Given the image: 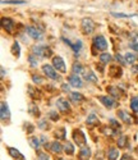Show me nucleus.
Listing matches in <instances>:
<instances>
[{"label": "nucleus", "instance_id": "49", "mask_svg": "<svg viewBox=\"0 0 138 160\" xmlns=\"http://www.w3.org/2000/svg\"><path fill=\"white\" fill-rule=\"evenodd\" d=\"M59 160H63V159H59Z\"/></svg>", "mask_w": 138, "mask_h": 160}, {"label": "nucleus", "instance_id": "6", "mask_svg": "<svg viewBox=\"0 0 138 160\" xmlns=\"http://www.w3.org/2000/svg\"><path fill=\"white\" fill-rule=\"evenodd\" d=\"M93 46L96 49H99V50H106L107 49V42H106V40L104 36H96L93 38Z\"/></svg>", "mask_w": 138, "mask_h": 160}, {"label": "nucleus", "instance_id": "15", "mask_svg": "<svg viewBox=\"0 0 138 160\" xmlns=\"http://www.w3.org/2000/svg\"><path fill=\"white\" fill-rule=\"evenodd\" d=\"M91 158V150L88 148H82V150L78 154V159L79 160H88Z\"/></svg>", "mask_w": 138, "mask_h": 160}, {"label": "nucleus", "instance_id": "8", "mask_svg": "<svg viewBox=\"0 0 138 160\" xmlns=\"http://www.w3.org/2000/svg\"><path fill=\"white\" fill-rule=\"evenodd\" d=\"M99 99L104 104V106H106V108H109V109H113V108L116 106V101L113 98H110V96H100Z\"/></svg>", "mask_w": 138, "mask_h": 160}, {"label": "nucleus", "instance_id": "34", "mask_svg": "<svg viewBox=\"0 0 138 160\" xmlns=\"http://www.w3.org/2000/svg\"><path fill=\"white\" fill-rule=\"evenodd\" d=\"M30 62H31V65L32 67H36L37 64H38V62H37V58H35V55H30Z\"/></svg>", "mask_w": 138, "mask_h": 160}, {"label": "nucleus", "instance_id": "21", "mask_svg": "<svg viewBox=\"0 0 138 160\" xmlns=\"http://www.w3.org/2000/svg\"><path fill=\"white\" fill-rule=\"evenodd\" d=\"M63 146H62V143H59L58 141H55V142H52L51 143V150L55 152V154H60L62 151H63Z\"/></svg>", "mask_w": 138, "mask_h": 160}, {"label": "nucleus", "instance_id": "25", "mask_svg": "<svg viewBox=\"0 0 138 160\" xmlns=\"http://www.w3.org/2000/svg\"><path fill=\"white\" fill-rule=\"evenodd\" d=\"M72 71L74 72V74L83 73V72H85V69H83V65L79 64V63H74V64H73V69H72Z\"/></svg>", "mask_w": 138, "mask_h": 160}, {"label": "nucleus", "instance_id": "12", "mask_svg": "<svg viewBox=\"0 0 138 160\" xmlns=\"http://www.w3.org/2000/svg\"><path fill=\"white\" fill-rule=\"evenodd\" d=\"M2 27L7 32H13V28H14V22H13L10 18H3L2 19Z\"/></svg>", "mask_w": 138, "mask_h": 160}, {"label": "nucleus", "instance_id": "38", "mask_svg": "<svg viewBox=\"0 0 138 160\" xmlns=\"http://www.w3.org/2000/svg\"><path fill=\"white\" fill-rule=\"evenodd\" d=\"M50 118H51V119H54V121H57V119H58L59 117L57 115V113H55V112H50Z\"/></svg>", "mask_w": 138, "mask_h": 160}, {"label": "nucleus", "instance_id": "37", "mask_svg": "<svg viewBox=\"0 0 138 160\" xmlns=\"http://www.w3.org/2000/svg\"><path fill=\"white\" fill-rule=\"evenodd\" d=\"M114 17H119V18H128V14H123V13H111Z\"/></svg>", "mask_w": 138, "mask_h": 160}, {"label": "nucleus", "instance_id": "42", "mask_svg": "<svg viewBox=\"0 0 138 160\" xmlns=\"http://www.w3.org/2000/svg\"><path fill=\"white\" fill-rule=\"evenodd\" d=\"M3 3H7V4H23L24 2H18V0L17 2H9V0H7V2H3Z\"/></svg>", "mask_w": 138, "mask_h": 160}, {"label": "nucleus", "instance_id": "35", "mask_svg": "<svg viewBox=\"0 0 138 160\" xmlns=\"http://www.w3.org/2000/svg\"><path fill=\"white\" fill-rule=\"evenodd\" d=\"M38 159L40 160H49V155L46 152H38Z\"/></svg>", "mask_w": 138, "mask_h": 160}, {"label": "nucleus", "instance_id": "32", "mask_svg": "<svg viewBox=\"0 0 138 160\" xmlns=\"http://www.w3.org/2000/svg\"><path fill=\"white\" fill-rule=\"evenodd\" d=\"M32 79H33L35 83H42L44 82V78H41L40 76H36V74L32 76Z\"/></svg>", "mask_w": 138, "mask_h": 160}, {"label": "nucleus", "instance_id": "45", "mask_svg": "<svg viewBox=\"0 0 138 160\" xmlns=\"http://www.w3.org/2000/svg\"><path fill=\"white\" fill-rule=\"evenodd\" d=\"M62 87H63V90H64L65 92H69V86H68V85H65V83H64Z\"/></svg>", "mask_w": 138, "mask_h": 160}, {"label": "nucleus", "instance_id": "16", "mask_svg": "<svg viewBox=\"0 0 138 160\" xmlns=\"http://www.w3.org/2000/svg\"><path fill=\"white\" fill-rule=\"evenodd\" d=\"M99 123H100V122H99V119H97V117H96L95 114H90L88 118H87V121H86V124H87L88 127L97 126Z\"/></svg>", "mask_w": 138, "mask_h": 160}, {"label": "nucleus", "instance_id": "7", "mask_svg": "<svg viewBox=\"0 0 138 160\" xmlns=\"http://www.w3.org/2000/svg\"><path fill=\"white\" fill-rule=\"evenodd\" d=\"M27 33L33 40H40L42 37V31H40L37 27H33V26H28V27H27Z\"/></svg>", "mask_w": 138, "mask_h": 160}, {"label": "nucleus", "instance_id": "17", "mask_svg": "<svg viewBox=\"0 0 138 160\" xmlns=\"http://www.w3.org/2000/svg\"><path fill=\"white\" fill-rule=\"evenodd\" d=\"M107 92L110 95H113V96H115V98H120L123 94H121V90L120 88H118V87H115V86H110V87H107Z\"/></svg>", "mask_w": 138, "mask_h": 160}, {"label": "nucleus", "instance_id": "28", "mask_svg": "<svg viewBox=\"0 0 138 160\" xmlns=\"http://www.w3.org/2000/svg\"><path fill=\"white\" fill-rule=\"evenodd\" d=\"M131 108H132L133 112L138 113V96H134V98L132 99V101H131Z\"/></svg>", "mask_w": 138, "mask_h": 160}, {"label": "nucleus", "instance_id": "9", "mask_svg": "<svg viewBox=\"0 0 138 160\" xmlns=\"http://www.w3.org/2000/svg\"><path fill=\"white\" fill-rule=\"evenodd\" d=\"M0 112H2V119L3 121H7V119L10 118V110H9V106L5 101H3L2 104H0Z\"/></svg>", "mask_w": 138, "mask_h": 160}, {"label": "nucleus", "instance_id": "41", "mask_svg": "<svg viewBox=\"0 0 138 160\" xmlns=\"http://www.w3.org/2000/svg\"><path fill=\"white\" fill-rule=\"evenodd\" d=\"M102 132H105V135H113V131L111 129H107V128H102Z\"/></svg>", "mask_w": 138, "mask_h": 160}, {"label": "nucleus", "instance_id": "29", "mask_svg": "<svg viewBox=\"0 0 138 160\" xmlns=\"http://www.w3.org/2000/svg\"><path fill=\"white\" fill-rule=\"evenodd\" d=\"M55 135V137L57 138H59V140H62V138H65V129L64 128H59L57 132L54 133Z\"/></svg>", "mask_w": 138, "mask_h": 160}, {"label": "nucleus", "instance_id": "44", "mask_svg": "<svg viewBox=\"0 0 138 160\" xmlns=\"http://www.w3.org/2000/svg\"><path fill=\"white\" fill-rule=\"evenodd\" d=\"M120 160H132V159H131V156H129V155H123Z\"/></svg>", "mask_w": 138, "mask_h": 160}, {"label": "nucleus", "instance_id": "40", "mask_svg": "<svg viewBox=\"0 0 138 160\" xmlns=\"http://www.w3.org/2000/svg\"><path fill=\"white\" fill-rule=\"evenodd\" d=\"M41 141H42V145L45 146V148L47 149L49 148V145H47V141H46V137L45 136H42V137H41Z\"/></svg>", "mask_w": 138, "mask_h": 160}, {"label": "nucleus", "instance_id": "4", "mask_svg": "<svg viewBox=\"0 0 138 160\" xmlns=\"http://www.w3.org/2000/svg\"><path fill=\"white\" fill-rule=\"evenodd\" d=\"M33 54L38 55V57H51L52 51H51V49H49L46 46H35L33 48Z\"/></svg>", "mask_w": 138, "mask_h": 160}, {"label": "nucleus", "instance_id": "47", "mask_svg": "<svg viewBox=\"0 0 138 160\" xmlns=\"http://www.w3.org/2000/svg\"><path fill=\"white\" fill-rule=\"evenodd\" d=\"M132 72L138 73V65H134V67H133V68H132Z\"/></svg>", "mask_w": 138, "mask_h": 160}, {"label": "nucleus", "instance_id": "31", "mask_svg": "<svg viewBox=\"0 0 138 160\" xmlns=\"http://www.w3.org/2000/svg\"><path fill=\"white\" fill-rule=\"evenodd\" d=\"M126 60H127V63L133 64L136 62V55L132 54V52H127V54H126Z\"/></svg>", "mask_w": 138, "mask_h": 160}, {"label": "nucleus", "instance_id": "26", "mask_svg": "<svg viewBox=\"0 0 138 160\" xmlns=\"http://www.w3.org/2000/svg\"><path fill=\"white\" fill-rule=\"evenodd\" d=\"M19 50H21V48H19V44L16 41L14 44H13V46H12V54L13 55H14V57H19V54H21V52H19Z\"/></svg>", "mask_w": 138, "mask_h": 160}, {"label": "nucleus", "instance_id": "10", "mask_svg": "<svg viewBox=\"0 0 138 160\" xmlns=\"http://www.w3.org/2000/svg\"><path fill=\"white\" fill-rule=\"evenodd\" d=\"M57 108H58L60 112L65 113V112H68L69 109H71V105H69V102H68L65 99H58V100H57Z\"/></svg>", "mask_w": 138, "mask_h": 160}, {"label": "nucleus", "instance_id": "27", "mask_svg": "<svg viewBox=\"0 0 138 160\" xmlns=\"http://www.w3.org/2000/svg\"><path fill=\"white\" fill-rule=\"evenodd\" d=\"M64 151H65L68 155H73V154H74V146H73L71 142H68V143L64 146Z\"/></svg>", "mask_w": 138, "mask_h": 160}, {"label": "nucleus", "instance_id": "46", "mask_svg": "<svg viewBox=\"0 0 138 160\" xmlns=\"http://www.w3.org/2000/svg\"><path fill=\"white\" fill-rule=\"evenodd\" d=\"M45 123H46V122H45V121H42V122H40V124H38V126H40L41 128H46V124H45Z\"/></svg>", "mask_w": 138, "mask_h": 160}, {"label": "nucleus", "instance_id": "11", "mask_svg": "<svg viewBox=\"0 0 138 160\" xmlns=\"http://www.w3.org/2000/svg\"><path fill=\"white\" fill-rule=\"evenodd\" d=\"M68 81H69V83H71L73 87H77V88H81L82 86H83V83H82V79H81L77 74H72V76H69Z\"/></svg>", "mask_w": 138, "mask_h": 160}, {"label": "nucleus", "instance_id": "19", "mask_svg": "<svg viewBox=\"0 0 138 160\" xmlns=\"http://www.w3.org/2000/svg\"><path fill=\"white\" fill-rule=\"evenodd\" d=\"M65 41V44H68L69 46H71L72 49H73V51H76V52H79L81 51V49H82V42L79 41H76V44H72V42H69V40H64Z\"/></svg>", "mask_w": 138, "mask_h": 160}, {"label": "nucleus", "instance_id": "3", "mask_svg": "<svg viewBox=\"0 0 138 160\" xmlns=\"http://www.w3.org/2000/svg\"><path fill=\"white\" fill-rule=\"evenodd\" d=\"M73 138L76 141V143H78V146H82V148H85V145H86V136H85V133L79 131V129H74L73 132Z\"/></svg>", "mask_w": 138, "mask_h": 160}, {"label": "nucleus", "instance_id": "22", "mask_svg": "<svg viewBox=\"0 0 138 160\" xmlns=\"http://www.w3.org/2000/svg\"><path fill=\"white\" fill-rule=\"evenodd\" d=\"M28 142H30L32 149H35V150H38L40 149V140L37 137H30L28 138Z\"/></svg>", "mask_w": 138, "mask_h": 160}, {"label": "nucleus", "instance_id": "1", "mask_svg": "<svg viewBox=\"0 0 138 160\" xmlns=\"http://www.w3.org/2000/svg\"><path fill=\"white\" fill-rule=\"evenodd\" d=\"M81 27H82V31H83L85 35H90V33H92L93 30H95V23H93L92 19L85 18V19H82Z\"/></svg>", "mask_w": 138, "mask_h": 160}, {"label": "nucleus", "instance_id": "36", "mask_svg": "<svg viewBox=\"0 0 138 160\" xmlns=\"http://www.w3.org/2000/svg\"><path fill=\"white\" fill-rule=\"evenodd\" d=\"M30 110H31V114H33V115H38V109L36 108L35 105H31V106H30Z\"/></svg>", "mask_w": 138, "mask_h": 160}, {"label": "nucleus", "instance_id": "43", "mask_svg": "<svg viewBox=\"0 0 138 160\" xmlns=\"http://www.w3.org/2000/svg\"><path fill=\"white\" fill-rule=\"evenodd\" d=\"M110 124H111L113 127H119V124H118V123L114 121V119H110Z\"/></svg>", "mask_w": 138, "mask_h": 160}, {"label": "nucleus", "instance_id": "24", "mask_svg": "<svg viewBox=\"0 0 138 160\" xmlns=\"http://www.w3.org/2000/svg\"><path fill=\"white\" fill-rule=\"evenodd\" d=\"M100 62H101L102 64H107V63H110V62H111V55L107 54V52H104V54L100 55Z\"/></svg>", "mask_w": 138, "mask_h": 160}, {"label": "nucleus", "instance_id": "30", "mask_svg": "<svg viewBox=\"0 0 138 160\" xmlns=\"http://www.w3.org/2000/svg\"><path fill=\"white\" fill-rule=\"evenodd\" d=\"M118 146L120 149H123V148H126L127 146V137L126 136H120L119 137V140H118Z\"/></svg>", "mask_w": 138, "mask_h": 160}, {"label": "nucleus", "instance_id": "23", "mask_svg": "<svg viewBox=\"0 0 138 160\" xmlns=\"http://www.w3.org/2000/svg\"><path fill=\"white\" fill-rule=\"evenodd\" d=\"M71 100L72 101H76V102H78V101H82L85 98H83V95L81 94V92H71Z\"/></svg>", "mask_w": 138, "mask_h": 160}, {"label": "nucleus", "instance_id": "13", "mask_svg": "<svg viewBox=\"0 0 138 160\" xmlns=\"http://www.w3.org/2000/svg\"><path fill=\"white\" fill-rule=\"evenodd\" d=\"M118 117L121 119L124 123H127V124H132L133 123V118L129 115V113L124 112V110H119L118 112Z\"/></svg>", "mask_w": 138, "mask_h": 160}, {"label": "nucleus", "instance_id": "20", "mask_svg": "<svg viewBox=\"0 0 138 160\" xmlns=\"http://www.w3.org/2000/svg\"><path fill=\"white\" fill-rule=\"evenodd\" d=\"M8 151H9V154H10V156L12 158H14V159H18V160H23V155L17 150V149H13V148H9L8 149Z\"/></svg>", "mask_w": 138, "mask_h": 160}, {"label": "nucleus", "instance_id": "48", "mask_svg": "<svg viewBox=\"0 0 138 160\" xmlns=\"http://www.w3.org/2000/svg\"><path fill=\"white\" fill-rule=\"evenodd\" d=\"M4 74H5V71H4V69H2V77H4Z\"/></svg>", "mask_w": 138, "mask_h": 160}, {"label": "nucleus", "instance_id": "33", "mask_svg": "<svg viewBox=\"0 0 138 160\" xmlns=\"http://www.w3.org/2000/svg\"><path fill=\"white\" fill-rule=\"evenodd\" d=\"M115 59H116L121 65H126V63H127V60H126V59H123V57H121L120 54H116V55H115Z\"/></svg>", "mask_w": 138, "mask_h": 160}, {"label": "nucleus", "instance_id": "5", "mask_svg": "<svg viewBox=\"0 0 138 160\" xmlns=\"http://www.w3.org/2000/svg\"><path fill=\"white\" fill-rule=\"evenodd\" d=\"M42 71H44V73H45L49 78H51V79H59L58 72H57V69H55L54 67H51V65H49V64H45V65H42Z\"/></svg>", "mask_w": 138, "mask_h": 160}, {"label": "nucleus", "instance_id": "39", "mask_svg": "<svg viewBox=\"0 0 138 160\" xmlns=\"http://www.w3.org/2000/svg\"><path fill=\"white\" fill-rule=\"evenodd\" d=\"M129 48H131V49H133V50H136V51H138V42L129 44Z\"/></svg>", "mask_w": 138, "mask_h": 160}, {"label": "nucleus", "instance_id": "18", "mask_svg": "<svg viewBox=\"0 0 138 160\" xmlns=\"http://www.w3.org/2000/svg\"><path fill=\"white\" fill-rule=\"evenodd\" d=\"M107 158H109V160H116V159L119 158V150L115 149V148L109 149V151H107Z\"/></svg>", "mask_w": 138, "mask_h": 160}, {"label": "nucleus", "instance_id": "14", "mask_svg": "<svg viewBox=\"0 0 138 160\" xmlns=\"http://www.w3.org/2000/svg\"><path fill=\"white\" fill-rule=\"evenodd\" d=\"M83 77H85L86 81H88V82L97 83V77H96V74L92 71H85L83 72Z\"/></svg>", "mask_w": 138, "mask_h": 160}, {"label": "nucleus", "instance_id": "2", "mask_svg": "<svg viewBox=\"0 0 138 160\" xmlns=\"http://www.w3.org/2000/svg\"><path fill=\"white\" fill-rule=\"evenodd\" d=\"M52 65H54V68L57 69L58 72H60V73H65L67 72L65 63H64L62 57H54L52 58Z\"/></svg>", "mask_w": 138, "mask_h": 160}]
</instances>
